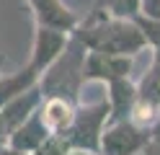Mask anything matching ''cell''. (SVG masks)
Returning <instances> with one entry per match:
<instances>
[{
	"label": "cell",
	"mask_w": 160,
	"mask_h": 155,
	"mask_svg": "<svg viewBox=\"0 0 160 155\" xmlns=\"http://www.w3.org/2000/svg\"><path fill=\"white\" fill-rule=\"evenodd\" d=\"M72 36L88 52H106V54L134 57L147 47L134 18H119L101 8L93 10L85 21H80L72 31Z\"/></svg>",
	"instance_id": "cell-1"
},
{
	"label": "cell",
	"mask_w": 160,
	"mask_h": 155,
	"mask_svg": "<svg viewBox=\"0 0 160 155\" xmlns=\"http://www.w3.org/2000/svg\"><path fill=\"white\" fill-rule=\"evenodd\" d=\"M108 124V101L101 98L96 103H78L72 124L59 134L70 150H93L101 152V134Z\"/></svg>",
	"instance_id": "cell-2"
},
{
	"label": "cell",
	"mask_w": 160,
	"mask_h": 155,
	"mask_svg": "<svg viewBox=\"0 0 160 155\" xmlns=\"http://www.w3.org/2000/svg\"><path fill=\"white\" fill-rule=\"evenodd\" d=\"M155 140V132L139 127L134 121H116L106 124L101 134V155H139L145 152Z\"/></svg>",
	"instance_id": "cell-3"
},
{
	"label": "cell",
	"mask_w": 160,
	"mask_h": 155,
	"mask_svg": "<svg viewBox=\"0 0 160 155\" xmlns=\"http://www.w3.org/2000/svg\"><path fill=\"white\" fill-rule=\"evenodd\" d=\"M70 41V34L65 31H57V28H47V26H36L34 31V47H31V57H28L26 65L36 70L39 75H44L57 62V57L65 52Z\"/></svg>",
	"instance_id": "cell-4"
},
{
	"label": "cell",
	"mask_w": 160,
	"mask_h": 155,
	"mask_svg": "<svg viewBox=\"0 0 160 155\" xmlns=\"http://www.w3.org/2000/svg\"><path fill=\"white\" fill-rule=\"evenodd\" d=\"M132 72V57L124 54H106V52H88L83 59V78L85 83H111L119 78H129Z\"/></svg>",
	"instance_id": "cell-5"
},
{
	"label": "cell",
	"mask_w": 160,
	"mask_h": 155,
	"mask_svg": "<svg viewBox=\"0 0 160 155\" xmlns=\"http://www.w3.org/2000/svg\"><path fill=\"white\" fill-rule=\"evenodd\" d=\"M26 3L34 13L36 26H47V28H57V31H65V34H72L75 26L80 23V18L62 0H26Z\"/></svg>",
	"instance_id": "cell-6"
},
{
	"label": "cell",
	"mask_w": 160,
	"mask_h": 155,
	"mask_svg": "<svg viewBox=\"0 0 160 155\" xmlns=\"http://www.w3.org/2000/svg\"><path fill=\"white\" fill-rule=\"evenodd\" d=\"M49 137H52V134H49V129L44 127L42 116H39V109H36L21 127H16L11 134H8V147H13L18 152H26V155H34Z\"/></svg>",
	"instance_id": "cell-7"
},
{
	"label": "cell",
	"mask_w": 160,
	"mask_h": 155,
	"mask_svg": "<svg viewBox=\"0 0 160 155\" xmlns=\"http://www.w3.org/2000/svg\"><path fill=\"white\" fill-rule=\"evenodd\" d=\"M75 106L70 98L62 96H44L42 103H39V116H42L44 127L49 129V134H62L70 124H72L75 116Z\"/></svg>",
	"instance_id": "cell-8"
},
{
	"label": "cell",
	"mask_w": 160,
	"mask_h": 155,
	"mask_svg": "<svg viewBox=\"0 0 160 155\" xmlns=\"http://www.w3.org/2000/svg\"><path fill=\"white\" fill-rule=\"evenodd\" d=\"M42 98H44V90H42V85L36 83L34 88L23 90L21 96H16V98L8 101L5 106H0V111H3V119H5V127H8V134H11L16 127H21V124L39 109Z\"/></svg>",
	"instance_id": "cell-9"
},
{
	"label": "cell",
	"mask_w": 160,
	"mask_h": 155,
	"mask_svg": "<svg viewBox=\"0 0 160 155\" xmlns=\"http://www.w3.org/2000/svg\"><path fill=\"white\" fill-rule=\"evenodd\" d=\"M106 85H108V96H106V101H108V124L129 119L132 106L137 101V85L129 78L111 80V83H106Z\"/></svg>",
	"instance_id": "cell-10"
},
{
	"label": "cell",
	"mask_w": 160,
	"mask_h": 155,
	"mask_svg": "<svg viewBox=\"0 0 160 155\" xmlns=\"http://www.w3.org/2000/svg\"><path fill=\"white\" fill-rule=\"evenodd\" d=\"M39 80H42V75H39L36 70H31L28 65L11 72V75H3V72H0V106H5L11 98L21 96L23 90L34 88Z\"/></svg>",
	"instance_id": "cell-11"
},
{
	"label": "cell",
	"mask_w": 160,
	"mask_h": 155,
	"mask_svg": "<svg viewBox=\"0 0 160 155\" xmlns=\"http://www.w3.org/2000/svg\"><path fill=\"white\" fill-rule=\"evenodd\" d=\"M137 101L160 109V49H152V62L137 83Z\"/></svg>",
	"instance_id": "cell-12"
},
{
	"label": "cell",
	"mask_w": 160,
	"mask_h": 155,
	"mask_svg": "<svg viewBox=\"0 0 160 155\" xmlns=\"http://www.w3.org/2000/svg\"><path fill=\"white\" fill-rule=\"evenodd\" d=\"M134 23L139 26V31H142L145 41L152 49H160V18H147V16H134Z\"/></svg>",
	"instance_id": "cell-13"
},
{
	"label": "cell",
	"mask_w": 160,
	"mask_h": 155,
	"mask_svg": "<svg viewBox=\"0 0 160 155\" xmlns=\"http://www.w3.org/2000/svg\"><path fill=\"white\" fill-rule=\"evenodd\" d=\"M103 10L119 18H134L139 13V0H103Z\"/></svg>",
	"instance_id": "cell-14"
},
{
	"label": "cell",
	"mask_w": 160,
	"mask_h": 155,
	"mask_svg": "<svg viewBox=\"0 0 160 155\" xmlns=\"http://www.w3.org/2000/svg\"><path fill=\"white\" fill-rule=\"evenodd\" d=\"M139 16L160 18V0H139Z\"/></svg>",
	"instance_id": "cell-15"
},
{
	"label": "cell",
	"mask_w": 160,
	"mask_h": 155,
	"mask_svg": "<svg viewBox=\"0 0 160 155\" xmlns=\"http://www.w3.org/2000/svg\"><path fill=\"white\" fill-rule=\"evenodd\" d=\"M8 145V127H5V119H3V111H0V147Z\"/></svg>",
	"instance_id": "cell-16"
},
{
	"label": "cell",
	"mask_w": 160,
	"mask_h": 155,
	"mask_svg": "<svg viewBox=\"0 0 160 155\" xmlns=\"http://www.w3.org/2000/svg\"><path fill=\"white\" fill-rule=\"evenodd\" d=\"M65 155H101V152H93V150H67Z\"/></svg>",
	"instance_id": "cell-17"
},
{
	"label": "cell",
	"mask_w": 160,
	"mask_h": 155,
	"mask_svg": "<svg viewBox=\"0 0 160 155\" xmlns=\"http://www.w3.org/2000/svg\"><path fill=\"white\" fill-rule=\"evenodd\" d=\"M3 62H5V59H3V57H0V65H3Z\"/></svg>",
	"instance_id": "cell-18"
}]
</instances>
